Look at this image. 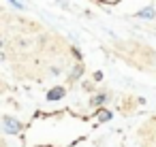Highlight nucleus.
Returning <instances> with one entry per match:
<instances>
[{
	"instance_id": "nucleus-1",
	"label": "nucleus",
	"mask_w": 156,
	"mask_h": 147,
	"mask_svg": "<svg viewBox=\"0 0 156 147\" xmlns=\"http://www.w3.org/2000/svg\"><path fill=\"white\" fill-rule=\"evenodd\" d=\"M2 121H5V132H9V134H17L20 130H22V124L17 121V119H13V117H2Z\"/></svg>"
},
{
	"instance_id": "nucleus-7",
	"label": "nucleus",
	"mask_w": 156,
	"mask_h": 147,
	"mask_svg": "<svg viewBox=\"0 0 156 147\" xmlns=\"http://www.w3.org/2000/svg\"><path fill=\"white\" fill-rule=\"evenodd\" d=\"M9 2H11V5H13V7H17V9H24V5H22V2H20V0H9Z\"/></svg>"
},
{
	"instance_id": "nucleus-4",
	"label": "nucleus",
	"mask_w": 156,
	"mask_h": 147,
	"mask_svg": "<svg viewBox=\"0 0 156 147\" xmlns=\"http://www.w3.org/2000/svg\"><path fill=\"white\" fill-rule=\"evenodd\" d=\"M105 100H107V94H98V96L92 98V107H98V104H103Z\"/></svg>"
},
{
	"instance_id": "nucleus-3",
	"label": "nucleus",
	"mask_w": 156,
	"mask_h": 147,
	"mask_svg": "<svg viewBox=\"0 0 156 147\" xmlns=\"http://www.w3.org/2000/svg\"><path fill=\"white\" fill-rule=\"evenodd\" d=\"M137 17H143V19H150V17H156V11L154 7H145L141 11H137Z\"/></svg>"
},
{
	"instance_id": "nucleus-5",
	"label": "nucleus",
	"mask_w": 156,
	"mask_h": 147,
	"mask_svg": "<svg viewBox=\"0 0 156 147\" xmlns=\"http://www.w3.org/2000/svg\"><path fill=\"white\" fill-rule=\"evenodd\" d=\"M109 117H111V113H109V111H98V119H101V121H107Z\"/></svg>"
},
{
	"instance_id": "nucleus-6",
	"label": "nucleus",
	"mask_w": 156,
	"mask_h": 147,
	"mask_svg": "<svg viewBox=\"0 0 156 147\" xmlns=\"http://www.w3.org/2000/svg\"><path fill=\"white\" fill-rule=\"evenodd\" d=\"M81 77V66H77L75 70H73V75H71V79H79Z\"/></svg>"
},
{
	"instance_id": "nucleus-8",
	"label": "nucleus",
	"mask_w": 156,
	"mask_h": 147,
	"mask_svg": "<svg viewBox=\"0 0 156 147\" xmlns=\"http://www.w3.org/2000/svg\"><path fill=\"white\" fill-rule=\"evenodd\" d=\"M73 56H75V58H77V60H79V58H81V53H79V49H77V47H73Z\"/></svg>"
},
{
	"instance_id": "nucleus-2",
	"label": "nucleus",
	"mask_w": 156,
	"mask_h": 147,
	"mask_svg": "<svg viewBox=\"0 0 156 147\" xmlns=\"http://www.w3.org/2000/svg\"><path fill=\"white\" fill-rule=\"evenodd\" d=\"M64 94H66L64 87H54L47 92V100H60V98H64Z\"/></svg>"
}]
</instances>
